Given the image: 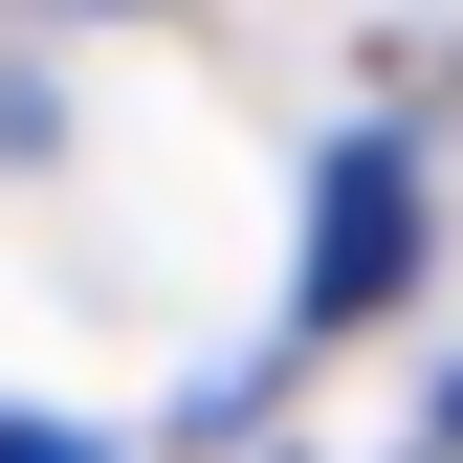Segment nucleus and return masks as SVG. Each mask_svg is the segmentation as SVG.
I'll use <instances>...</instances> for the list:
<instances>
[{
	"instance_id": "1",
	"label": "nucleus",
	"mask_w": 463,
	"mask_h": 463,
	"mask_svg": "<svg viewBox=\"0 0 463 463\" xmlns=\"http://www.w3.org/2000/svg\"><path fill=\"white\" fill-rule=\"evenodd\" d=\"M397 265H420V155H397V133H331V177H309V265H287V331H265V354L375 331Z\"/></svg>"
},
{
	"instance_id": "2",
	"label": "nucleus",
	"mask_w": 463,
	"mask_h": 463,
	"mask_svg": "<svg viewBox=\"0 0 463 463\" xmlns=\"http://www.w3.org/2000/svg\"><path fill=\"white\" fill-rule=\"evenodd\" d=\"M441 441H463V397H441Z\"/></svg>"
}]
</instances>
